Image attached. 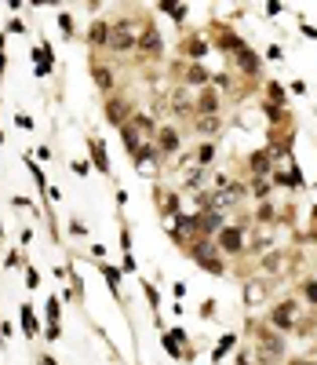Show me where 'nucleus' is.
<instances>
[{"label":"nucleus","instance_id":"nucleus-1","mask_svg":"<svg viewBox=\"0 0 317 365\" xmlns=\"http://www.w3.org/2000/svg\"><path fill=\"white\" fill-rule=\"evenodd\" d=\"M135 44V33H131V22L128 19H120V22H113L110 26V48H117V51H128Z\"/></svg>","mask_w":317,"mask_h":365},{"label":"nucleus","instance_id":"nucleus-2","mask_svg":"<svg viewBox=\"0 0 317 365\" xmlns=\"http://www.w3.org/2000/svg\"><path fill=\"white\" fill-rule=\"evenodd\" d=\"M295 314H299V307L292 299H284V303L274 307V314H270V325H274V329H292L295 325Z\"/></svg>","mask_w":317,"mask_h":365},{"label":"nucleus","instance_id":"nucleus-3","mask_svg":"<svg viewBox=\"0 0 317 365\" xmlns=\"http://www.w3.org/2000/svg\"><path fill=\"white\" fill-rule=\"evenodd\" d=\"M259 354H266V358H281V354H284L281 336H274V332H263V329H259Z\"/></svg>","mask_w":317,"mask_h":365},{"label":"nucleus","instance_id":"nucleus-4","mask_svg":"<svg viewBox=\"0 0 317 365\" xmlns=\"http://www.w3.org/2000/svg\"><path fill=\"white\" fill-rule=\"evenodd\" d=\"M233 58H237V66L245 70V73H255V70H259V58L252 55V48H245V44H237V40H233Z\"/></svg>","mask_w":317,"mask_h":365},{"label":"nucleus","instance_id":"nucleus-5","mask_svg":"<svg viewBox=\"0 0 317 365\" xmlns=\"http://www.w3.org/2000/svg\"><path fill=\"white\" fill-rule=\"evenodd\" d=\"M241 241H245L241 226H226V230L219 234V245H222V252H237V249H241Z\"/></svg>","mask_w":317,"mask_h":365},{"label":"nucleus","instance_id":"nucleus-6","mask_svg":"<svg viewBox=\"0 0 317 365\" xmlns=\"http://www.w3.org/2000/svg\"><path fill=\"white\" fill-rule=\"evenodd\" d=\"M139 48H142L146 55H161V37H157V29H153V26H146V29H142Z\"/></svg>","mask_w":317,"mask_h":365},{"label":"nucleus","instance_id":"nucleus-7","mask_svg":"<svg viewBox=\"0 0 317 365\" xmlns=\"http://www.w3.org/2000/svg\"><path fill=\"white\" fill-rule=\"evenodd\" d=\"M197 110H201L204 117H215V113H219V99H215V91H211V88H204V91H201Z\"/></svg>","mask_w":317,"mask_h":365},{"label":"nucleus","instance_id":"nucleus-8","mask_svg":"<svg viewBox=\"0 0 317 365\" xmlns=\"http://www.w3.org/2000/svg\"><path fill=\"white\" fill-rule=\"evenodd\" d=\"M88 150H92V157H95V168L99 172H110V161H106V150L99 139H88Z\"/></svg>","mask_w":317,"mask_h":365},{"label":"nucleus","instance_id":"nucleus-9","mask_svg":"<svg viewBox=\"0 0 317 365\" xmlns=\"http://www.w3.org/2000/svg\"><path fill=\"white\" fill-rule=\"evenodd\" d=\"M106 117H110L113 125H128V106L124 102H110L106 106Z\"/></svg>","mask_w":317,"mask_h":365},{"label":"nucleus","instance_id":"nucleus-10","mask_svg":"<svg viewBox=\"0 0 317 365\" xmlns=\"http://www.w3.org/2000/svg\"><path fill=\"white\" fill-rule=\"evenodd\" d=\"M157 139H161V150H164V154H172V150H179V135H175L172 128H164V132L157 135Z\"/></svg>","mask_w":317,"mask_h":365},{"label":"nucleus","instance_id":"nucleus-11","mask_svg":"<svg viewBox=\"0 0 317 365\" xmlns=\"http://www.w3.org/2000/svg\"><path fill=\"white\" fill-rule=\"evenodd\" d=\"M284 263H288V256H284V252H274L263 267H266V270H284Z\"/></svg>","mask_w":317,"mask_h":365},{"label":"nucleus","instance_id":"nucleus-12","mask_svg":"<svg viewBox=\"0 0 317 365\" xmlns=\"http://www.w3.org/2000/svg\"><path fill=\"white\" fill-rule=\"evenodd\" d=\"M252 168H255V175H266V172H270V157H266V154H255V157H252Z\"/></svg>","mask_w":317,"mask_h":365},{"label":"nucleus","instance_id":"nucleus-13","mask_svg":"<svg viewBox=\"0 0 317 365\" xmlns=\"http://www.w3.org/2000/svg\"><path fill=\"white\" fill-rule=\"evenodd\" d=\"M197 263H201V267H208V270H215V274L222 270V263H215V260H211V252H204V249L197 252Z\"/></svg>","mask_w":317,"mask_h":365},{"label":"nucleus","instance_id":"nucleus-14","mask_svg":"<svg viewBox=\"0 0 317 365\" xmlns=\"http://www.w3.org/2000/svg\"><path fill=\"white\" fill-rule=\"evenodd\" d=\"M197 128L211 135V132H215V128H219V117H201V120H197Z\"/></svg>","mask_w":317,"mask_h":365},{"label":"nucleus","instance_id":"nucleus-15","mask_svg":"<svg viewBox=\"0 0 317 365\" xmlns=\"http://www.w3.org/2000/svg\"><path fill=\"white\" fill-rule=\"evenodd\" d=\"M22 329L26 332H37V322H33V311H29V307H22Z\"/></svg>","mask_w":317,"mask_h":365},{"label":"nucleus","instance_id":"nucleus-16","mask_svg":"<svg viewBox=\"0 0 317 365\" xmlns=\"http://www.w3.org/2000/svg\"><path fill=\"white\" fill-rule=\"evenodd\" d=\"M233 343H237L233 336H222V340H219V347H215V358H222V354H226V351H230V347H233Z\"/></svg>","mask_w":317,"mask_h":365},{"label":"nucleus","instance_id":"nucleus-17","mask_svg":"<svg viewBox=\"0 0 317 365\" xmlns=\"http://www.w3.org/2000/svg\"><path fill=\"white\" fill-rule=\"evenodd\" d=\"M204 81H208V73H204L201 66H193V70H190V84H204Z\"/></svg>","mask_w":317,"mask_h":365},{"label":"nucleus","instance_id":"nucleus-18","mask_svg":"<svg viewBox=\"0 0 317 365\" xmlns=\"http://www.w3.org/2000/svg\"><path fill=\"white\" fill-rule=\"evenodd\" d=\"M102 274H106V281H110L113 288L120 285V270H113V267H102Z\"/></svg>","mask_w":317,"mask_h":365},{"label":"nucleus","instance_id":"nucleus-19","mask_svg":"<svg viewBox=\"0 0 317 365\" xmlns=\"http://www.w3.org/2000/svg\"><path fill=\"white\" fill-rule=\"evenodd\" d=\"M92 40H99V44L106 40V22H95V29H92Z\"/></svg>","mask_w":317,"mask_h":365},{"label":"nucleus","instance_id":"nucleus-20","mask_svg":"<svg viewBox=\"0 0 317 365\" xmlns=\"http://www.w3.org/2000/svg\"><path fill=\"white\" fill-rule=\"evenodd\" d=\"M211 154H215V146H211V143H204V146L197 150V157H201V161H211Z\"/></svg>","mask_w":317,"mask_h":365},{"label":"nucleus","instance_id":"nucleus-21","mask_svg":"<svg viewBox=\"0 0 317 365\" xmlns=\"http://www.w3.org/2000/svg\"><path fill=\"white\" fill-rule=\"evenodd\" d=\"M95 77H99V84H102V88H110V84H113V81H110V70H95Z\"/></svg>","mask_w":317,"mask_h":365},{"label":"nucleus","instance_id":"nucleus-22","mask_svg":"<svg viewBox=\"0 0 317 365\" xmlns=\"http://www.w3.org/2000/svg\"><path fill=\"white\" fill-rule=\"evenodd\" d=\"M306 299L317 303V281H306Z\"/></svg>","mask_w":317,"mask_h":365},{"label":"nucleus","instance_id":"nucleus-23","mask_svg":"<svg viewBox=\"0 0 317 365\" xmlns=\"http://www.w3.org/2000/svg\"><path fill=\"white\" fill-rule=\"evenodd\" d=\"M292 365H317V361H310V358H295Z\"/></svg>","mask_w":317,"mask_h":365},{"label":"nucleus","instance_id":"nucleus-24","mask_svg":"<svg viewBox=\"0 0 317 365\" xmlns=\"http://www.w3.org/2000/svg\"><path fill=\"white\" fill-rule=\"evenodd\" d=\"M313 219H317V216H313Z\"/></svg>","mask_w":317,"mask_h":365}]
</instances>
